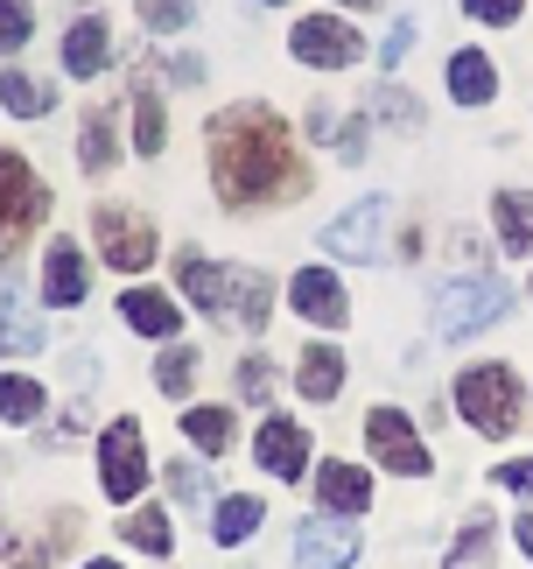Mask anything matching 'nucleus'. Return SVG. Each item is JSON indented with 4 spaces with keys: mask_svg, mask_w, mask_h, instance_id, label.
Listing matches in <instances>:
<instances>
[{
    "mask_svg": "<svg viewBox=\"0 0 533 569\" xmlns=\"http://www.w3.org/2000/svg\"><path fill=\"white\" fill-rule=\"evenodd\" d=\"M211 183L232 211H266L309 190V169L288 141V120L266 106H225L211 120Z\"/></svg>",
    "mask_w": 533,
    "mask_h": 569,
    "instance_id": "1",
    "label": "nucleus"
},
{
    "mask_svg": "<svg viewBox=\"0 0 533 569\" xmlns=\"http://www.w3.org/2000/svg\"><path fill=\"white\" fill-rule=\"evenodd\" d=\"M456 415L477 436H513V422H520V373H513V366H499V359L456 373Z\"/></svg>",
    "mask_w": 533,
    "mask_h": 569,
    "instance_id": "2",
    "label": "nucleus"
},
{
    "mask_svg": "<svg viewBox=\"0 0 533 569\" xmlns=\"http://www.w3.org/2000/svg\"><path fill=\"white\" fill-rule=\"evenodd\" d=\"M505 310H513V289L492 281V274H463V281H442V289H435V331L442 338L492 331Z\"/></svg>",
    "mask_w": 533,
    "mask_h": 569,
    "instance_id": "3",
    "label": "nucleus"
},
{
    "mask_svg": "<svg viewBox=\"0 0 533 569\" xmlns=\"http://www.w3.org/2000/svg\"><path fill=\"white\" fill-rule=\"evenodd\" d=\"M42 204H50V197H42V183L29 177V162L0 148V260H8V253L21 247V239L36 232Z\"/></svg>",
    "mask_w": 533,
    "mask_h": 569,
    "instance_id": "4",
    "label": "nucleus"
},
{
    "mask_svg": "<svg viewBox=\"0 0 533 569\" xmlns=\"http://www.w3.org/2000/svg\"><path fill=\"white\" fill-rule=\"evenodd\" d=\"M99 486H105V499H127L148 486V457H141V422H105V436H99Z\"/></svg>",
    "mask_w": 533,
    "mask_h": 569,
    "instance_id": "5",
    "label": "nucleus"
},
{
    "mask_svg": "<svg viewBox=\"0 0 533 569\" xmlns=\"http://www.w3.org/2000/svg\"><path fill=\"white\" fill-rule=\"evenodd\" d=\"M288 42H295V63H309V71H344V63L365 57L359 29H351V21H338V14H302Z\"/></svg>",
    "mask_w": 533,
    "mask_h": 569,
    "instance_id": "6",
    "label": "nucleus"
},
{
    "mask_svg": "<svg viewBox=\"0 0 533 569\" xmlns=\"http://www.w3.org/2000/svg\"><path fill=\"white\" fill-rule=\"evenodd\" d=\"M386 226H393V204L386 197H365V204H351L344 218H330L323 247L338 260H386Z\"/></svg>",
    "mask_w": 533,
    "mask_h": 569,
    "instance_id": "7",
    "label": "nucleus"
},
{
    "mask_svg": "<svg viewBox=\"0 0 533 569\" xmlns=\"http://www.w3.org/2000/svg\"><path fill=\"white\" fill-rule=\"evenodd\" d=\"M365 443H372V457H380L386 471L429 478V443L414 436V422H408L400 408H372V415H365Z\"/></svg>",
    "mask_w": 533,
    "mask_h": 569,
    "instance_id": "8",
    "label": "nucleus"
},
{
    "mask_svg": "<svg viewBox=\"0 0 533 569\" xmlns=\"http://www.w3.org/2000/svg\"><path fill=\"white\" fill-rule=\"evenodd\" d=\"M92 226H99V253L113 260L120 274H141L148 260H154V232H148V218H133V211H113V204H105Z\"/></svg>",
    "mask_w": 533,
    "mask_h": 569,
    "instance_id": "9",
    "label": "nucleus"
},
{
    "mask_svg": "<svg viewBox=\"0 0 533 569\" xmlns=\"http://www.w3.org/2000/svg\"><path fill=\"white\" fill-rule=\"evenodd\" d=\"M359 562V528L351 520H302L295 569H351Z\"/></svg>",
    "mask_w": 533,
    "mask_h": 569,
    "instance_id": "10",
    "label": "nucleus"
},
{
    "mask_svg": "<svg viewBox=\"0 0 533 569\" xmlns=\"http://www.w3.org/2000/svg\"><path fill=\"white\" fill-rule=\"evenodd\" d=\"M253 450H260V471H266V478H302V471H309V429H302V422L266 415L260 436H253Z\"/></svg>",
    "mask_w": 533,
    "mask_h": 569,
    "instance_id": "11",
    "label": "nucleus"
},
{
    "mask_svg": "<svg viewBox=\"0 0 533 569\" xmlns=\"http://www.w3.org/2000/svg\"><path fill=\"white\" fill-rule=\"evenodd\" d=\"M57 63H63L71 78H99L105 63H113V29H105V14H78L71 29H63Z\"/></svg>",
    "mask_w": 533,
    "mask_h": 569,
    "instance_id": "12",
    "label": "nucleus"
},
{
    "mask_svg": "<svg viewBox=\"0 0 533 569\" xmlns=\"http://www.w3.org/2000/svg\"><path fill=\"white\" fill-rule=\"evenodd\" d=\"M175 281L190 289V302H197L204 317H218V323L232 317V274H225V268H211L204 253H175Z\"/></svg>",
    "mask_w": 533,
    "mask_h": 569,
    "instance_id": "13",
    "label": "nucleus"
},
{
    "mask_svg": "<svg viewBox=\"0 0 533 569\" xmlns=\"http://www.w3.org/2000/svg\"><path fill=\"white\" fill-rule=\"evenodd\" d=\"M316 492H323V513H338V520L372 507V478L359 465H344V457H330V465L316 471Z\"/></svg>",
    "mask_w": 533,
    "mask_h": 569,
    "instance_id": "14",
    "label": "nucleus"
},
{
    "mask_svg": "<svg viewBox=\"0 0 533 569\" xmlns=\"http://www.w3.org/2000/svg\"><path fill=\"white\" fill-rule=\"evenodd\" d=\"M42 302H57V310H78L84 302V253L71 239H57V247L42 253Z\"/></svg>",
    "mask_w": 533,
    "mask_h": 569,
    "instance_id": "15",
    "label": "nucleus"
},
{
    "mask_svg": "<svg viewBox=\"0 0 533 569\" xmlns=\"http://www.w3.org/2000/svg\"><path fill=\"white\" fill-rule=\"evenodd\" d=\"M288 302L309 317V323H344V289L330 268H302L295 281H288Z\"/></svg>",
    "mask_w": 533,
    "mask_h": 569,
    "instance_id": "16",
    "label": "nucleus"
},
{
    "mask_svg": "<svg viewBox=\"0 0 533 569\" xmlns=\"http://www.w3.org/2000/svg\"><path fill=\"white\" fill-rule=\"evenodd\" d=\"M120 317L141 338H175V331H183V310H175L162 289H120Z\"/></svg>",
    "mask_w": 533,
    "mask_h": 569,
    "instance_id": "17",
    "label": "nucleus"
},
{
    "mask_svg": "<svg viewBox=\"0 0 533 569\" xmlns=\"http://www.w3.org/2000/svg\"><path fill=\"white\" fill-rule=\"evenodd\" d=\"M113 156H120V106H92V113H84V141H78L84 177H105Z\"/></svg>",
    "mask_w": 533,
    "mask_h": 569,
    "instance_id": "18",
    "label": "nucleus"
},
{
    "mask_svg": "<svg viewBox=\"0 0 533 569\" xmlns=\"http://www.w3.org/2000/svg\"><path fill=\"white\" fill-rule=\"evenodd\" d=\"M295 387H302V401H338V387H344V345H309L302 366H295Z\"/></svg>",
    "mask_w": 533,
    "mask_h": 569,
    "instance_id": "19",
    "label": "nucleus"
},
{
    "mask_svg": "<svg viewBox=\"0 0 533 569\" xmlns=\"http://www.w3.org/2000/svg\"><path fill=\"white\" fill-rule=\"evenodd\" d=\"M492 92H499L492 57H484V50H456L450 57V99L456 106H492Z\"/></svg>",
    "mask_w": 533,
    "mask_h": 569,
    "instance_id": "20",
    "label": "nucleus"
},
{
    "mask_svg": "<svg viewBox=\"0 0 533 569\" xmlns=\"http://www.w3.org/2000/svg\"><path fill=\"white\" fill-rule=\"evenodd\" d=\"M0 106H8L14 120H42L57 106V84L50 78H29V71H14V63H8V71H0Z\"/></svg>",
    "mask_w": 533,
    "mask_h": 569,
    "instance_id": "21",
    "label": "nucleus"
},
{
    "mask_svg": "<svg viewBox=\"0 0 533 569\" xmlns=\"http://www.w3.org/2000/svg\"><path fill=\"white\" fill-rule=\"evenodd\" d=\"M492 218H499V247L505 253H533V197L526 190H499L492 197Z\"/></svg>",
    "mask_w": 533,
    "mask_h": 569,
    "instance_id": "22",
    "label": "nucleus"
},
{
    "mask_svg": "<svg viewBox=\"0 0 533 569\" xmlns=\"http://www.w3.org/2000/svg\"><path fill=\"white\" fill-rule=\"evenodd\" d=\"M42 323H36V310L21 302V289H0V352H42Z\"/></svg>",
    "mask_w": 533,
    "mask_h": 569,
    "instance_id": "23",
    "label": "nucleus"
},
{
    "mask_svg": "<svg viewBox=\"0 0 533 569\" xmlns=\"http://www.w3.org/2000/svg\"><path fill=\"white\" fill-rule=\"evenodd\" d=\"M133 148H141V156H162L169 148V113H162V92H154V84L133 92Z\"/></svg>",
    "mask_w": 533,
    "mask_h": 569,
    "instance_id": "24",
    "label": "nucleus"
},
{
    "mask_svg": "<svg viewBox=\"0 0 533 569\" xmlns=\"http://www.w3.org/2000/svg\"><path fill=\"white\" fill-rule=\"evenodd\" d=\"M253 528H260V499L253 492H232V499H218V513H211V541H253Z\"/></svg>",
    "mask_w": 533,
    "mask_h": 569,
    "instance_id": "25",
    "label": "nucleus"
},
{
    "mask_svg": "<svg viewBox=\"0 0 533 569\" xmlns=\"http://www.w3.org/2000/svg\"><path fill=\"white\" fill-rule=\"evenodd\" d=\"M183 436H190L204 457H225V450H232V408H190V415H183Z\"/></svg>",
    "mask_w": 533,
    "mask_h": 569,
    "instance_id": "26",
    "label": "nucleus"
},
{
    "mask_svg": "<svg viewBox=\"0 0 533 569\" xmlns=\"http://www.w3.org/2000/svg\"><path fill=\"white\" fill-rule=\"evenodd\" d=\"M492 549H499V528H492V520H471V528L450 541L442 569H484V562H492Z\"/></svg>",
    "mask_w": 533,
    "mask_h": 569,
    "instance_id": "27",
    "label": "nucleus"
},
{
    "mask_svg": "<svg viewBox=\"0 0 533 569\" xmlns=\"http://www.w3.org/2000/svg\"><path fill=\"white\" fill-rule=\"evenodd\" d=\"M120 535L133 541V549H141V556H169V513H154V507H133L127 520H120Z\"/></svg>",
    "mask_w": 533,
    "mask_h": 569,
    "instance_id": "28",
    "label": "nucleus"
},
{
    "mask_svg": "<svg viewBox=\"0 0 533 569\" xmlns=\"http://www.w3.org/2000/svg\"><path fill=\"white\" fill-rule=\"evenodd\" d=\"M42 415V387L36 380H21V373H0V422H36Z\"/></svg>",
    "mask_w": 533,
    "mask_h": 569,
    "instance_id": "29",
    "label": "nucleus"
},
{
    "mask_svg": "<svg viewBox=\"0 0 533 569\" xmlns=\"http://www.w3.org/2000/svg\"><path fill=\"white\" fill-rule=\"evenodd\" d=\"M29 36H36V8L29 0H0V57H14Z\"/></svg>",
    "mask_w": 533,
    "mask_h": 569,
    "instance_id": "30",
    "label": "nucleus"
},
{
    "mask_svg": "<svg viewBox=\"0 0 533 569\" xmlns=\"http://www.w3.org/2000/svg\"><path fill=\"white\" fill-rule=\"evenodd\" d=\"M154 380H162V393H190V380H197V352H190V345H169V352L154 359Z\"/></svg>",
    "mask_w": 533,
    "mask_h": 569,
    "instance_id": "31",
    "label": "nucleus"
},
{
    "mask_svg": "<svg viewBox=\"0 0 533 569\" xmlns=\"http://www.w3.org/2000/svg\"><path fill=\"white\" fill-rule=\"evenodd\" d=\"M372 106H380L386 127H421V99H414V92H393V84H380V92H372Z\"/></svg>",
    "mask_w": 533,
    "mask_h": 569,
    "instance_id": "32",
    "label": "nucleus"
},
{
    "mask_svg": "<svg viewBox=\"0 0 533 569\" xmlns=\"http://www.w3.org/2000/svg\"><path fill=\"white\" fill-rule=\"evenodd\" d=\"M141 21H148V29H183L190 0H141Z\"/></svg>",
    "mask_w": 533,
    "mask_h": 569,
    "instance_id": "33",
    "label": "nucleus"
},
{
    "mask_svg": "<svg viewBox=\"0 0 533 569\" xmlns=\"http://www.w3.org/2000/svg\"><path fill=\"white\" fill-rule=\"evenodd\" d=\"M266 387H274V366H266V359L239 366V393H247V401H266Z\"/></svg>",
    "mask_w": 533,
    "mask_h": 569,
    "instance_id": "34",
    "label": "nucleus"
},
{
    "mask_svg": "<svg viewBox=\"0 0 533 569\" xmlns=\"http://www.w3.org/2000/svg\"><path fill=\"white\" fill-rule=\"evenodd\" d=\"M463 14L492 21V29H505V21H520V0H463Z\"/></svg>",
    "mask_w": 533,
    "mask_h": 569,
    "instance_id": "35",
    "label": "nucleus"
},
{
    "mask_svg": "<svg viewBox=\"0 0 533 569\" xmlns=\"http://www.w3.org/2000/svg\"><path fill=\"white\" fill-rule=\"evenodd\" d=\"M169 492L183 499V507H197V499H204V478H197L190 465H169Z\"/></svg>",
    "mask_w": 533,
    "mask_h": 569,
    "instance_id": "36",
    "label": "nucleus"
},
{
    "mask_svg": "<svg viewBox=\"0 0 533 569\" xmlns=\"http://www.w3.org/2000/svg\"><path fill=\"white\" fill-rule=\"evenodd\" d=\"M492 478H499L505 492H533V457H513V465H499Z\"/></svg>",
    "mask_w": 533,
    "mask_h": 569,
    "instance_id": "37",
    "label": "nucleus"
},
{
    "mask_svg": "<svg viewBox=\"0 0 533 569\" xmlns=\"http://www.w3.org/2000/svg\"><path fill=\"white\" fill-rule=\"evenodd\" d=\"M239 302H247V331H260V323H266V281L247 274V296H239Z\"/></svg>",
    "mask_w": 533,
    "mask_h": 569,
    "instance_id": "38",
    "label": "nucleus"
},
{
    "mask_svg": "<svg viewBox=\"0 0 533 569\" xmlns=\"http://www.w3.org/2000/svg\"><path fill=\"white\" fill-rule=\"evenodd\" d=\"M0 569H29V549H21L8 528H0Z\"/></svg>",
    "mask_w": 533,
    "mask_h": 569,
    "instance_id": "39",
    "label": "nucleus"
},
{
    "mask_svg": "<svg viewBox=\"0 0 533 569\" xmlns=\"http://www.w3.org/2000/svg\"><path fill=\"white\" fill-rule=\"evenodd\" d=\"M408 42H414V21H400V29L386 36V63H400V57H408Z\"/></svg>",
    "mask_w": 533,
    "mask_h": 569,
    "instance_id": "40",
    "label": "nucleus"
},
{
    "mask_svg": "<svg viewBox=\"0 0 533 569\" xmlns=\"http://www.w3.org/2000/svg\"><path fill=\"white\" fill-rule=\"evenodd\" d=\"M309 134H316V141H338V113H323V106H316V113H309Z\"/></svg>",
    "mask_w": 533,
    "mask_h": 569,
    "instance_id": "41",
    "label": "nucleus"
},
{
    "mask_svg": "<svg viewBox=\"0 0 533 569\" xmlns=\"http://www.w3.org/2000/svg\"><path fill=\"white\" fill-rule=\"evenodd\" d=\"M513 535H520V549L533 556V513H520V520H513Z\"/></svg>",
    "mask_w": 533,
    "mask_h": 569,
    "instance_id": "42",
    "label": "nucleus"
},
{
    "mask_svg": "<svg viewBox=\"0 0 533 569\" xmlns=\"http://www.w3.org/2000/svg\"><path fill=\"white\" fill-rule=\"evenodd\" d=\"M344 8H380V0H344Z\"/></svg>",
    "mask_w": 533,
    "mask_h": 569,
    "instance_id": "43",
    "label": "nucleus"
},
{
    "mask_svg": "<svg viewBox=\"0 0 533 569\" xmlns=\"http://www.w3.org/2000/svg\"><path fill=\"white\" fill-rule=\"evenodd\" d=\"M84 569H120V562H84Z\"/></svg>",
    "mask_w": 533,
    "mask_h": 569,
    "instance_id": "44",
    "label": "nucleus"
},
{
    "mask_svg": "<svg viewBox=\"0 0 533 569\" xmlns=\"http://www.w3.org/2000/svg\"><path fill=\"white\" fill-rule=\"evenodd\" d=\"M266 8H288V0H266Z\"/></svg>",
    "mask_w": 533,
    "mask_h": 569,
    "instance_id": "45",
    "label": "nucleus"
}]
</instances>
